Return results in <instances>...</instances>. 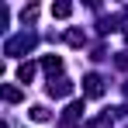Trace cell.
Returning <instances> with one entry per match:
<instances>
[{
	"instance_id": "cell-2",
	"label": "cell",
	"mask_w": 128,
	"mask_h": 128,
	"mask_svg": "<svg viewBox=\"0 0 128 128\" xmlns=\"http://www.w3.org/2000/svg\"><path fill=\"white\" fill-rule=\"evenodd\" d=\"M83 94L86 97H104V80H100L97 73H90V76L83 80Z\"/></svg>"
},
{
	"instance_id": "cell-4",
	"label": "cell",
	"mask_w": 128,
	"mask_h": 128,
	"mask_svg": "<svg viewBox=\"0 0 128 128\" xmlns=\"http://www.w3.org/2000/svg\"><path fill=\"white\" fill-rule=\"evenodd\" d=\"M42 69L52 76V80H56V73L62 69V59H59V56H45V59H42Z\"/></svg>"
},
{
	"instance_id": "cell-5",
	"label": "cell",
	"mask_w": 128,
	"mask_h": 128,
	"mask_svg": "<svg viewBox=\"0 0 128 128\" xmlns=\"http://www.w3.org/2000/svg\"><path fill=\"white\" fill-rule=\"evenodd\" d=\"M83 111H86V107H83V100H73V104L66 107V118H62V121L69 125V121H76V118H83Z\"/></svg>"
},
{
	"instance_id": "cell-6",
	"label": "cell",
	"mask_w": 128,
	"mask_h": 128,
	"mask_svg": "<svg viewBox=\"0 0 128 128\" xmlns=\"http://www.w3.org/2000/svg\"><path fill=\"white\" fill-rule=\"evenodd\" d=\"M0 94H4V100H7V104H18V100L24 97V94H21L14 83H4V90H0Z\"/></svg>"
},
{
	"instance_id": "cell-1",
	"label": "cell",
	"mask_w": 128,
	"mask_h": 128,
	"mask_svg": "<svg viewBox=\"0 0 128 128\" xmlns=\"http://www.w3.org/2000/svg\"><path fill=\"white\" fill-rule=\"evenodd\" d=\"M35 42H38V38H35L31 31H21V35H14V38L4 42V52H7V56H24V52L35 48Z\"/></svg>"
},
{
	"instance_id": "cell-3",
	"label": "cell",
	"mask_w": 128,
	"mask_h": 128,
	"mask_svg": "<svg viewBox=\"0 0 128 128\" xmlns=\"http://www.w3.org/2000/svg\"><path fill=\"white\" fill-rule=\"evenodd\" d=\"M52 97H66V94H73V83L69 80H48V86H45Z\"/></svg>"
},
{
	"instance_id": "cell-7",
	"label": "cell",
	"mask_w": 128,
	"mask_h": 128,
	"mask_svg": "<svg viewBox=\"0 0 128 128\" xmlns=\"http://www.w3.org/2000/svg\"><path fill=\"white\" fill-rule=\"evenodd\" d=\"M18 80H21V83H31V80H35V62H21L18 66Z\"/></svg>"
},
{
	"instance_id": "cell-9",
	"label": "cell",
	"mask_w": 128,
	"mask_h": 128,
	"mask_svg": "<svg viewBox=\"0 0 128 128\" xmlns=\"http://www.w3.org/2000/svg\"><path fill=\"white\" fill-rule=\"evenodd\" d=\"M28 114H31L35 121H48V111H45L42 104H35V107H31V111H28Z\"/></svg>"
},
{
	"instance_id": "cell-8",
	"label": "cell",
	"mask_w": 128,
	"mask_h": 128,
	"mask_svg": "<svg viewBox=\"0 0 128 128\" xmlns=\"http://www.w3.org/2000/svg\"><path fill=\"white\" fill-rule=\"evenodd\" d=\"M69 14H73L69 4H52V18H69Z\"/></svg>"
}]
</instances>
